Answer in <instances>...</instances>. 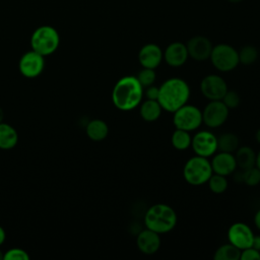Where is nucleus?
<instances>
[{"label": "nucleus", "mask_w": 260, "mask_h": 260, "mask_svg": "<svg viewBox=\"0 0 260 260\" xmlns=\"http://www.w3.org/2000/svg\"><path fill=\"white\" fill-rule=\"evenodd\" d=\"M144 88L133 75L120 78L112 90L113 105L120 111L128 112L137 108L143 98Z\"/></svg>", "instance_id": "obj_1"}, {"label": "nucleus", "mask_w": 260, "mask_h": 260, "mask_svg": "<svg viewBox=\"0 0 260 260\" xmlns=\"http://www.w3.org/2000/svg\"><path fill=\"white\" fill-rule=\"evenodd\" d=\"M190 93V86L184 79L172 77L165 80L158 87L157 102L162 110L174 113L187 104Z\"/></svg>", "instance_id": "obj_2"}, {"label": "nucleus", "mask_w": 260, "mask_h": 260, "mask_svg": "<svg viewBox=\"0 0 260 260\" xmlns=\"http://www.w3.org/2000/svg\"><path fill=\"white\" fill-rule=\"evenodd\" d=\"M177 213L169 205L156 203L151 205L144 214V225L157 234H166L175 229Z\"/></svg>", "instance_id": "obj_3"}, {"label": "nucleus", "mask_w": 260, "mask_h": 260, "mask_svg": "<svg viewBox=\"0 0 260 260\" xmlns=\"http://www.w3.org/2000/svg\"><path fill=\"white\" fill-rule=\"evenodd\" d=\"M60 45L58 30L51 25H41L37 27L30 37L31 50L44 57L55 53Z\"/></svg>", "instance_id": "obj_4"}, {"label": "nucleus", "mask_w": 260, "mask_h": 260, "mask_svg": "<svg viewBox=\"0 0 260 260\" xmlns=\"http://www.w3.org/2000/svg\"><path fill=\"white\" fill-rule=\"evenodd\" d=\"M212 174L210 161L207 157L199 155L189 158L183 168V177L192 186H200L207 183Z\"/></svg>", "instance_id": "obj_5"}, {"label": "nucleus", "mask_w": 260, "mask_h": 260, "mask_svg": "<svg viewBox=\"0 0 260 260\" xmlns=\"http://www.w3.org/2000/svg\"><path fill=\"white\" fill-rule=\"evenodd\" d=\"M213 67L220 72L234 70L239 64V52L228 44H218L212 48L209 57Z\"/></svg>", "instance_id": "obj_6"}, {"label": "nucleus", "mask_w": 260, "mask_h": 260, "mask_svg": "<svg viewBox=\"0 0 260 260\" xmlns=\"http://www.w3.org/2000/svg\"><path fill=\"white\" fill-rule=\"evenodd\" d=\"M173 123L176 129L191 132L198 129L202 122V111L194 105H184L174 112Z\"/></svg>", "instance_id": "obj_7"}, {"label": "nucleus", "mask_w": 260, "mask_h": 260, "mask_svg": "<svg viewBox=\"0 0 260 260\" xmlns=\"http://www.w3.org/2000/svg\"><path fill=\"white\" fill-rule=\"evenodd\" d=\"M229 111L221 100L209 101L202 111V122L209 128H217L225 123Z\"/></svg>", "instance_id": "obj_8"}, {"label": "nucleus", "mask_w": 260, "mask_h": 260, "mask_svg": "<svg viewBox=\"0 0 260 260\" xmlns=\"http://www.w3.org/2000/svg\"><path fill=\"white\" fill-rule=\"evenodd\" d=\"M45 64V57L38 52L30 50L20 57L18 69L22 76L26 78H36L43 73Z\"/></svg>", "instance_id": "obj_9"}, {"label": "nucleus", "mask_w": 260, "mask_h": 260, "mask_svg": "<svg viewBox=\"0 0 260 260\" xmlns=\"http://www.w3.org/2000/svg\"><path fill=\"white\" fill-rule=\"evenodd\" d=\"M228 89L225 80L216 74L206 75L200 82L201 93L209 101L222 100Z\"/></svg>", "instance_id": "obj_10"}, {"label": "nucleus", "mask_w": 260, "mask_h": 260, "mask_svg": "<svg viewBox=\"0 0 260 260\" xmlns=\"http://www.w3.org/2000/svg\"><path fill=\"white\" fill-rule=\"evenodd\" d=\"M191 147L196 155L212 156L217 150V137L210 131H199L192 137Z\"/></svg>", "instance_id": "obj_11"}, {"label": "nucleus", "mask_w": 260, "mask_h": 260, "mask_svg": "<svg viewBox=\"0 0 260 260\" xmlns=\"http://www.w3.org/2000/svg\"><path fill=\"white\" fill-rule=\"evenodd\" d=\"M253 238V231L244 222H235L228 230L229 242L241 251L252 246Z\"/></svg>", "instance_id": "obj_12"}, {"label": "nucleus", "mask_w": 260, "mask_h": 260, "mask_svg": "<svg viewBox=\"0 0 260 260\" xmlns=\"http://www.w3.org/2000/svg\"><path fill=\"white\" fill-rule=\"evenodd\" d=\"M186 47L189 57L196 61H205L209 59L213 48L209 39L203 36L191 38L186 44Z\"/></svg>", "instance_id": "obj_13"}, {"label": "nucleus", "mask_w": 260, "mask_h": 260, "mask_svg": "<svg viewBox=\"0 0 260 260\" xmlns=\"http://www.w3.org/2000/svg\"><path fill=\"white\" fill-rule=\"evenodd\" d=\"M164 59V52L155 44H146L138 52V61L143 68L155 69Z\"/></svg>", "instance_id": "obj_14"}, {"label": "nucleus", "mask_w": 260, "mask_h": 260, "mask_svg": "<svg viewBox=\"0 0 260 260\" xmlns=\"http://www.w3.org/2000/svg\"><path fill=\"white\" fill-rule=\"evenodd\" d=\"M188 51L185 44L181 42L171 43L164 52V59L171 67H181L188 59Z\"/></svg>", "instance_id": "obj_15"}, {"label": "nucleus", "mask_w": 260, "mask_h": 260, "mask_svg": "<svg viewBox=\"0 0 260 260\" xmlns=\"http://www.w3.org/2000/svg\"><path fill=\"white\" fill-rule=\"evenodd\" d=\"M136 244L139 251L146 255H152L156 253L160 247V237L159 234L145 229L138 233Z\"/></svg>", "instance_id": "obj_16"}, {"label": "nucleus", "mask_w": 260, "mask_h": 260, "mask_svg": "<svg viewBox=\"0 0 260 260\" xmlns=\"http://www.w3.org/2000/svg\"><path fill=\"white\" fill-rule=\"evenodd\" d=\"M213 173L222 176H229L233 174L237 169V161L235 155L231 152L219 151L216 153L210 161Z\"/></svg>", "instance_id": "obj_17"}, {"label": "nucleus", "mask_w": 260, "mask_h": 260, "mask_svg": "<svg viewBox=\"0 0 260 260\" xmlns=\"http://www.w3.org/2000/svg\"><path fill=\"white\" fill-rule=\"evenodd\" d=\"M139 106L140 117L145 122H154L160 117L162 109L157 101L146 99L144 102H141Z\"/></svg>", "instance_id": "obj_18"}, {"label": "nucleus", "mask_w": 260, "mask_h": 260, "mask_svg": "<svg viewBox=\"0 0 260 260\" xmlns=\"http://www.w3.org/2000/svg\"><path fill=\"white\" fill-rule=\"evenodd\" d=\"M85 132L90 140L102 141L109 134V126L105 121L101 119H94L88 122L85 128Z\"/></svg>", "instance_id": "obj_19"}, {"label": "nucleus", "mask_w": 260, "mask_h": 260, "mask_svg": "<svg viewBox=\"0 0 260 260\" xmlns=\"http://www.w3.org/2000/svg\"><path fill=\"white\" fill-rule=\"evenodd\" d=\"M18 142L17 131L9 124L0 123V149L8 150L16 146Z\"/></svg>", "instance_id": "obj_20"}, {"label": "nucleus", "mask_w": 260, "mask_h": 260, "mask_svg": "<svg viewBox=\"0 0 260 260\" xmlns=\"http://www.w3.org/2000/svg\"><path fill=\"white\" fill-rule=\"evenodd\" d=\"M237 166L243 171L255 166L256 153L250 146H241L236 150Z\"/></svg>", "instance_id": "obj_21"}, {"label": "nucleus", "mask_w": 260, "mask_h": 260, "mask_svg": "<svg viewBox=\"0 0 260 260\" xmlns=\"http://www.w3.org/2000/svg\"><path fill=\"white\" fill-rule=\"evenodd\" d=\"M240 140L234 133H223L217 138V150L233 153L239 147Z\"/></svg>", "instance_id": "obj_22"}, {"label": "nucleus", "mask_w": 260, "mask_h": 260, "mask_svg": "<svg viewBox=\"0 0 260 260\" xmlns=\"http://www.w3.org/2000/svg\"><path fill=\"white\" fill-rule=\"evenodd\" d=\"M241 256V250L233 244H224L216 249L213 258L215 260H239Z\"/></svg>", "instance_id": "obj_23"}, {"label": "nucleus", "mask_w": 260, "mask_h": 260, "mask_svg": "<svg viewBox=\"0 0 260 260\" xmlns=\"http://www.w3.org/2000/svg\"><path fill=\"white\" fill-rule=\"evenodd\" d=\"M191 140L190 132L181 129H176L171 136V143L173 147L178 150L188 149L191 146Z\"/></svg>", "instance_id": "obj_24"}, {"label": "nucleus", "mask_w": 260, "mask_h": 260, "mask_svg": "<svg viewBox=\"0 0 260 260\" xmlns=\"http://www.w3.org/2000/svg\"><path fill=\"white\" fill-rule=\"evenodd\" d=\"M208 187L211 192L215 194H221L228 189V180L225 176L213 173L207 181Z\"/></svg>", "instance_id": "obj_25"}, {"label": "nucleus", "mask_w": 260, "mask_h": 260, "mask_svg": "<svg viewBox=\"0 0 260 260\" xmlns=\"http://www.w3.org/2000/svg\"><path fill=\"white\" fill-rule=\"evenodd\" d=\"M258 58V51L253 46H245L239 51V61L243 65H251Z\"/></svg>", "instance_id": "obj_26"}, {"label": "nucleus", "mask_w": 260, "mask_h": 260, "mask_svg": "<svg viewBox=\"0 0 260 260\" xmlns=\"http://www.w3.org/2000/svg\"><path fill=\"white\" fill-rule=\"evenodd\" d=\"M242 181L250 187L258 185L260 183V170L256 166L243 170Z\"/></svg>", "instance_id": "obj_27"}, {"label": "nucleus", "mask_w": 260, "mask_h": 260, "mask_svg": "<svg viewBox=\"0 0 260 260\" xmlns=\"http://www.w3.org/2000/svg\"><path fill=\"white\" fill-rule=\"evenodd\" d=\"M136 78L138 79V81L140 82L142 87L145 88V87L150 86L154 83L155 78H156V74H155L154 69L143 68L138 72Z\"/></svg>", "instance_id": "obj_28"}, {"label": "nucleus", "mask_w": 260, "mask_h": 260, "mask_svg": "<svg viewBox=\"0 0 260 260\" xmlns=\"http://www.w3.org/2000/svg\"><path fill=\"white\" fill-rule=\"evenodd\" d=\"M29 255L27 252L20 248H11L4 252L3 260H28Z\"/></svg>", "instance_id": "obj_29"}, {"label": "nucleus", "mask_w": 260, "mask_h": 260, "mask_svg": "<svg viewBox=\"0 0 260 260\" xmlns=\"http://www.w3.org/2000/svg\"><path fill=\"white\" fill-rule=\"evenodd\" d=\"M223 104L229 108V109H236L239 105H240V102H241V99H240V95L237 91L235 90H229L225 92V94L223 95L222 100Z\"/></svg>", "instance_id": "obj_30"}, {"label": "nucleus", "mask_w": 260, "mask_h": 260, "mask_svg": "<svg viewBox=\"0 0 260 260\" xmlns=\"http://www.w3.org/2000/svg\"><path fill=\"white\" fill-rule=\"evenodd\" d=\"M241 260H260V251L254 249L253 247L246 248L241 251Z\"/></svg>", "instance_id": "obj_31"}, {"label": "nucleus", "mask_w": 260, "mask_h": 260, "mask_svg": "<svg viewBox=\"0 0 260 260\" xmlns=\"http://www.w3.org/2000/svg\"><path fill=\"white\" fill-rule=\"evenodd\" d=\"M145 91H143V95H145V98L147 100H155L157 101L158 98V87L154 86L153 84L150 86H147L144 88Z\"/></svg>", "instance_id": "obj_32"}, {"label": "nucleus", "mask_w": 260, "mask_h": 260, "mask_svg": "<svg viewBox=\"0 0 260 260\" xmlns=\"http://www.w3.org/2000/svg\"><path fill=\"white\" fill-rule=\"evenodd\" d=\"M254 249L260 251V235H257L255 236L254 235V238H253V242H252V246Z\"/></svg>", "instance_id": "obj_33"}, {"label": "nucleus", "mask_w": 260, "mask_h": 260, "mask_svg": "<svg viewBox=\"0 0 260 260\" xmlns=\"http://www.w3.org/2000/svg\"><path fill=\"white\" fill-rule=\"evenodd\" d=\"M254 223L258 230H260V209L257 210L254 216Z\"/></svg>", "instance_id": "obj_34"}, {"label": "nucleus", "mask_w": 260, "mask_h": 260, "mask_svg": "<svg viewBox=\"0 0 260 260\" xmlns=\"http://www.w3.org/2000/svg\"><path fill=\"white\" fill-rule=\"evenodd\" d=\"M5 239H6V234H5V231H4V229L0 225V246L4 243V241H5Z\"/></svg>", "instance_id": "obj_35"}, {"label": "nucleus", "mask_w": 260, "mask_h": 260, "mask_svg": "<svg viewBox=\"0 0 260 260\" xmlns=\"http://www.w3.org/2000/svg\"><path fill=\"white\" fill-rule=\"evenodd\" d=\"M255 166L260 170V150L258 151V153L256 154V161H255Z\"/></svg>", "instance_id": "obj_36"}, {"label": "nucleus", "mask_w": 260, "mask_h": 260, "mask_svg": "<svg viewBox=\"0 0 260 260\" xmlns=\"http://www.w3.org/2000/svg\"><path fill=\"white\" fill-rule=\"evenodd\" d=\"M255 137H256V140H257V142L260 144V128L257 130Z\"/></svg>", "instance_id": "obj_37"}, {"label": "nucleus", "mask_w": 260, "mask_h": 260, "mask_svg": "<svg viewBox=\"0 0 260 260\" xmlns=\"http://www.w3.org/2000/svg\"><path fill=\"white\" fill-rule=\"evenodd\" d=\"M3 119H4V113H3V110L0 108V123L3 122Z\"/></svg>", "instance_id": "obj_38"}, {"label": "nucleus", "mask_w": 260, "mask_h": 260, "mask_svg": "<svg viewBox=\"0 0 260 260\" xmlns=\"http://www.w3.org/2000/svg\"><path fill=\"white\" fill-rule=\"evenodd\" d=\"M228 1L231 2V3H239V2H241L243 0H228Z\"/></svg>", "instance_id": "obj_39"}, {"label": "nucleus", "mask_w": 260, "mask_h": 260, "mask_svg": "<svg viewBox=\"0 0 260 260\" xmlns=\"http://www.w3.org/2000/svg\"><path fill=\"white\" fill-rule=\"evenodd\" d=\"M3 254H4V253L0 250V260H3Z\"/></svg>", "instance_id": "obj_40"}]
</instances>
